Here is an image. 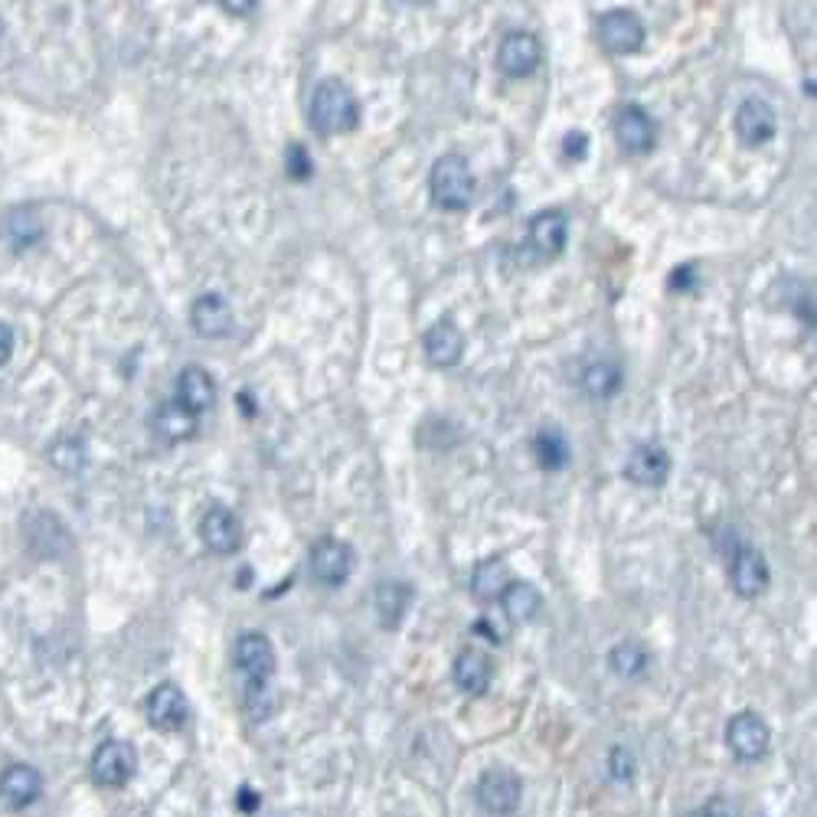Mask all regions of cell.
<instances>
[{
	"label": "cell",
	"instance_id": "6da1fadb",
	"mask_svg": "<svg viewBox=\"0 0 817 817\" xmlns=\"http://www.w3.org/2000/svg\"><path fill=\"white\" fill-rule=\"evenodd\" d=\"M311 125L320 135H347L360 125V102L340 79H324L311 96Z\"/></svg>",
	"mask_w": 817,
	"mask_h": 817
},
{
	"label": "cell",
	"instance_id": "7a4b0ae2",
	"mask_svg": "<svg viewBox=\"0 0 817 817\" xmlns=\"http://www.w3.org/2000/svg\"><path fill=\"white\" fill-rule=\"evenodd\" d=\"M429 190L432 200L442 210H465L475 197V174L472 164L462 154H445L432 164L429 174Z\"/></svg>",
	"mask_w": 817,
	"mask_h": 817
},
{
	"label": "cell",
	"instance_id": "3957f363",
	"mask_svg": "<svg viewBox=\"0 0 817 817\" xmlns=\"http://www.w3.org/2000/svg\"><path fill=\"white\" fill-rule=\"evenodd\" d=\"M475 797L478 807L491 817H511L520 807L524 797V784L511 768H488L481 771L478 784H475Z\"/></svg>",
	"mask_w": 817,
	"mask_h": 817
},
{
	"label": "cell",
	"instance_id": "277c9868",
	"mask_svg": "<svg viewBox=\"0 0 817 817\" xmlns=\"http://www.w3.org/2000/svg\"><path fill=\"white\" fill-rule=\"evenodd\" d=\"M566 239H569V219H566V213L563 210H543V213H537L530 219L524 252L533 255L537 262H553L566 249Z\"/></svg>",
	"mask_w": 817,
	"mask_h": 817
},
{
	"label": "cell",
	"instance_id": "5b68a950",
	"mask_svg": "<svg viewBox=\"0 0 817 817\" xmlns=\"http://www.w3.org/2000/svg\"><path fill=\"white\" fill-rule=\"evenodd\" d=\"M138 755L125 739H105L92 755V778L102 788H125L135 778Z\"/></svg>",
	"mask_w": 817,
	"mask_h": 817
},
{
	"label": "cell",
	"instance_id": "8992f818",
	"mask_svg": "<svg viewBox=\"0 0 817 817\" xmlns=\"http://www.w3.org/2000/svg\"><path fill=\"white\" fill-rule=\"evenodd\" d=\"M726 745H729V752H732L736 758H742V762H758V758L768 752V745H771V729H768V722H765L758 713H752V709L736 713V716L729 719V726H726Z\"/></svg>",
	"mask_w": 817,
	"mask_h": 817
},
{
	"label": "cell",
	"instance_id": "52a82bcc",
	"mask_svg": "<svg viewBox=\"0 0 817 817\" xmlns=\"http://www.w3.org/2000/svg\"><path fill=\"white\" fill-rule=\"evenodd\" d=\"M236 667L249 680V687H268V677L275 674V651L272 641L259 631H249L236 641Z\"/></svg>",
	"mask_w": 817,
	"mask_h": 817
},
{
	"label": "cell",
	"instance_id": "ba28073f",
	"mask_svg": "<svg viewBox=\"0 0 817 817\" xmlns=\"http://www.w3.org/2000/svg\"><path fill=\"white\" fill-rule=\"evenodd\" d=\"M599 40L608 53L631 56L644 47V27L628 11H612L599 21Z\"/></svg>",
	"mask_w": 817,
	"mask_h": 817
},
{
	"label": "cell",
	"instance_id": "9c48e42d",
	"mask_svg": "<svg viewBox=\"0 0 817 817\" xmlns=\"http://www.w3.org/2000/svg\"><path fill=\"white\" fill-rule=\"evenodd\" d=\"M144 713H148V722L154 729L174 732V729H180L187 722V696H184V690L177 683H158L148 693Z\"/></svg>",
	"mask_w": 817,
	"mask_h": 817
},
{
	"label": "cell",
	"instance_id": "30bf717a",
	"mask_svg": "<svg viewBox=\"0 0 817 817\" xmlns=\"http://www.w3.org/2000/svg\"><path fill=\"white\" fill-rule=\"evenodd\" d=\"M40 794H43V775L34 765L17 762V765H8L4 771H0V801H4L8 807L24 810Z\"/></svg>",
	"mask_w": 817,
	"mask_h": 817
},
{
	"label": "cell",
	"instance_id": "8fae6325",
	"mask_svg": "<svg viewBox=\"0 0 817 817\" xmlns=\"http://www.w3.org/2000/svg\"><path fill=\"white\" fill-rule=\"evenodd\" d=\"M615 138H618L621 151H628V154H648L657 144V125H654V118L644 109L628 105L615 118Z\"/></svg>",
	"mask_w": 817,
	"mask_h": 817
},
{
	"label": "cell",
	"instance_id": "7c38bea8",
	"mask_svg": "<svg viewBox=\"0 0 817 817\" xmlns=\"http://www.w3.org/2000/svg\"><path fill=\"white\" fill-rule=\"evenodd\" d=\"M350 569H353V550L347 543L327 537V540H320L311 550V573H314L317 582H324V586H343L347 576H350Z\"/></svg>",
	"mask_w": 817,
	"mask_h": 817
},
{
	"label": "cell",
	"instance_id": "4fadbf2b",
	"mask_svg": "<svg viewBox=\"0 0 817 817\" xmlns=\"http://www.w3.org/2000/svg\"><path fill=\"white\" fill-rule=\"evenodd\" d=\"M778 118L775 109L762 99H749L742 102V109L736 112V135L745 148H762L775 138Z\"/></svg>",
	"mask_w": 817,
	"mask_h": 817
},
{
	"label": "cell",
	"instance_id": "5bb4252c",
	"mask_svg": "<svg viewBox=\"0 0 817 817\" xmlns=\"http://www.w3.org/2000/svg\"><path fill=\"white\" fill-rule=\"evenodd\" d=\"M667 472H670V455L654 442H641L638 449H631V455L625 462V478L631 485H641V488L664 485Z\"/></svg>",
	"mask_w": 817,
	"mask_h": 817
},
{
	"label": "cell",
	"instance_id": "9a60e30c",
	"mask_svg": "<svg viewBox=\"0 0 817 817\" xmlns=\"http://www.w3.org/2000/svg\"><path fill=\"white\" fill-rule=\"evenodd\" d=\"M729 579H732V589L742 599H758L768 589V563H765V556L755 546H739L736 556H732V566H729Z\"/></svg>",
	"mask_w": 817,
	"mask_h": 817
},
{
	"label": "cell",
	"instance_id": "2e32d148",
	"mask_svg": "<svg viewBox=\"0 0 817 817\" xmlns=\"http://www.w3.org/2000/svg\"><path fill=\"white\" fill-rule=\"evenodd\" d=\"M200 537L203 543L219 553V556H232L242 543V527L239 517L229 507H210L200 520Z\"/></svg>",
	"mask_w": 817,
	"mask_h": 817
},
{
	"label": "cell",
	"instance_id": "e0dca14e",
	"mask_svg": "<svg viewBox=\"0 0 817 817\" xmlns=\"http://www.w3.org/2000/svg\"><path fill=\"white\" fill-rule=\"evenodd\" d=\"M540 56H543L540 40H537L533 34L517 30V34H507V37H504V43H501V50H498V66H501V73L520 79V76H530V73L540 66Z\"/></svg>",
	"mask_w": 817,
	"mask_h": 817
},
{
	"label": "cell",
	"instance_id": "ac0fdd59",
	"mask_svg": "<svg viewBox=\"0 0 817 817\" xmlns=\"http://www.w3.org/2000/svg\"><path fill=\"white\" fill-rule=\"evenodd\" d=\"M27 540H30L34 553L43 556V560H56V556L70 553V546H73L70 530L53 514H34L27 520Z\"/></svg>",
	"mask_w": 817,
	"mask_h": 817
},
{
	"label": "cell",
	"instance_id": "d6986e66",
	"mask_svg": "<svg viewBox=\"0 0 817 817\" xmlns=\"http://www.w3.org/2000/svg\"><path fill=\"white\" fill-rule=\"evenodd\" d=\"M190 324L200 337H226L232 330V307L219 294H200L190 307Z\"/></svg>",
	"mask_w": 817,
	"mask_h": 817
},
{
	"label": "cell",
	"instance_id": "ffe728a7",
	"mask_svg": "<svg viewBox=\"0 0 817 817\" xmlns=\"http://www.w3.org/2000/svg\"><path fill=\"white\" fill-rule=\"evenodd\" d=\"M452 677H455V683L465 690V693H472V696H481L488 687H491V677H494V664H491V657L485 654V651H475V648H468V651H462L458 657H455V667H452Z\"/></svg>",
	"mask_w": 817,
	"mask_h": 817
},
{
	"label": "cell",
	"instance_id": "44dd1931",
	"mask_svg": "<svg viewBox=\"0 0 817 817\" xmlns=\"http://www.w3.org/2000/svg\"><path fill=\"white\" fill-rule=\"evenodd\" d=\"M213 399H216V382L203 366H187L177 376V402L187 405L193 416L206 413V409L213 405Z\"/></svg>",
	"mask_w": 817,
	"mask_h": 817
},
{
	"label": "cell",
	"instance_id": "7402d4cb",
	"mask_svg": "<svg viewBox=\"0 0 817 817\" xmlns=\"http://www.w3.org/2000/svg\"><path fill=\"white\" fill-rule=\"evenodd\" d=\"M423 347H426V356L436 366H455L462 360V353H465V337L452 320H439V324H432L426 330Z\"/></svg>",
	"mask_w": 817,
	"mask_h": 817
},
{
	"label": "cell",
	"instance_id": "603a6c76",
	"mask_svg": "<svg viewBox=\"0 0 817 817\" xmlns=\"http://www.w3.org/2000/svg\"><path fill=\"white\" fill-rule=\"evenodd\" d=\"M154 432L164 439V442H187L193 432H197V416L190 413L187 405H180L177 399L174 402H164L158 413H154Z\"/></svg>",
	"mask_w": 817,
	"mask_h": 817
},
{
	"label": "cell",
	"instance_id": "cb8c5ba5",
	"mask_svg": "<svg viewBox=\"0 0 817 817\" xmlns=\"http://www.w3.org/2000/svg\"><path fill=\"white\" fill-rule=\"evenodd\" d=\"M409 602H413V589L402 586V582H382L373 592V608H376V618L382 621V628H395L405 618Z\"/></svg>",
	"mask_w": 817,
	"mask_h": 817
},
{
	"label": "cell",
	"instance_id": "d4e9b609",
	"mask_svg": "<svg viewBox=\"0 0 817 817\" xmlns=\"http://www.w3.org/2000/svg\"><path fill=\"white\" fill-rule=\"evenodd\" d=\"M501 605H504V615L514 621V625H527L540 615V592L530 586V582H507V589L501 592Z\"/></svg>",
	"mask_w": 817,
	"mask_h": 817
},
{
	"label": "cell",
	"instance_id": "484cf974",
	"mask_svg": "<svg viewBox=\"0 0 817 817\" xmlns=\"http://www.w3.org/2000/svg\"><path fill=\"white\" fill-rule=\"evenodd\" d=\"M43 236V219L34 206H21L8 216L4 223V239L14 246V249H30L34 242H40Z\"/></svg>",
	"mask_w": 817,
	"mask_h": 817
},
{
	"label": "cell",
	"instance_id": "4316f807",
	"mask_svg": "<svg viewBox=\"0 0 817 817\" xmlns=\"http://www.w3.org/2000/svg\"><path fill=\"white\" fill-rule=\"evenodd\" d=\"M621 366L618 363H608V360H599V363H589L582 369V389L592 395V399H608L621 389Z\"/></svg>",
	"mask_w": 817,
	"mask_h": 817
},
{
	"label": "cell",
	"instance_id": "83f0119b",
	"mask_svg": "<svg viewBox=\"0 0 817 817\" xmlns=\"http://www.w3.org/2000/svg\"><path fill=\"white\" fill-rule=\"evenodd\" d=\"M504 589H507V563L498 560V556L478 563V569H475V576H472V592H475V599L494 602V599H501Z\"/></svg>",
	"mask_w": 817,
	"mask_h": 817
},
{
	"label": "cell",
	"instance_id": "f1b7e54d",
	"mask_svg": "<svg viewBox=\"0 0 817 817\" xmlns=\"http://www.w3.org/2000/svg\"><path fill=\"white\" fill-rule=\"evenodd\" d=\"M608 664H612V670H615L618 677L638 680V677H644V670H648V651L638 648V644H618V648H612Z\"/></svg>",
	"mask_w": 817,
	"mask_h": 817
},
{
	"label": "cell",
	"instance_id": "f546056e",
	"mask_svg": "<svg viewBox=\"0 0 817 817\" xmlns=\"http://www.w3.org/2000/svg\"><path fill=\"white\" fill-rule=\"evenodd\" d=\"M533 452H537V462L546 468V472H563L569 465V445L563 436L556 432H540L537 442H533Z\"/></svg>",
	"mask_w": 817,
	"mask_h": 817
},
{
	"label": "cell",
	"instance_id": "4dcf8cb0",
	"mask_svg": "<svg viewBox=\"0 0 817 817\" xmlns=\"http://www.w3.org/2000/svg\"><path fill=\"white\" fill-rule=\"evenodd\" d=\"M50 462L63 475H79L86 468V442L83 439H60V442H53Z\"/></svg>",
	"mask_w": 817,
	"mask_h": 817
},
{
	"label": "cell",
	"instance_id": "1f68e13d",
	"mask_svg": "<svg viewBox=\"0 0 817 817\" xmlns=\"http://www.w3.org/2000/svg\"><path fill=\"white\" fill-rule=\"evenodd\" d=\"M634 771H638V762L631 758L628 749H612V752H608V775H612L615 781H631Z\"/></svg>",
	"mask_w": 817,
	"mask_h": 817
},
{
	"label": "cell",
	"instance_id": "d6a6232c",
	"mask_svg": "<svg viewBox=\"0 0 817 817\" xmlns=\"http://www.w3.org/2000/svg\"><path fill=\"white\" fill-rule=\"evenodd\" d=\"M285 167H288V177L291 180H307L311 177V158L304 148H288V158H285Z\"/></svg>",
	"mask_w": 817,
	"mask_h": 817
},
{
	"label": "cell",
	"instance_id": "836d02e7",
	"mask_svg": "<svg viewBox=\"0 0 817 817\" xmlns=\"http://www.w3.org/2000/svg\"><path fill=\"white\" fill-rule=\"evenodd\" d=\"M690 817H739V807L729 797H713L700 810H693Z\"/></svg>",
	"mask_w": 817,
	"mask_h": 817
},
{
	"label": "cell",
	"instance_id": "e575fe53",
	"mask_svg": "<svg viewBox=\"0 0 817 817\" xmlns=\"http://www.w3.org/2000/svg\"><path fill=\"white\" fill-rule=\"evenodd\" d=\"M586 151H589V138H586L582 131H569V135L563 138V154H566L569 161H582Z\"/></svg>",
	"mask_w": 817,
	"mask_h": 817
},
{
	"label": "cell",
	"instance_id": "d590c367",
	"mask_svg": "<svg viewBox=\"0 0 817 817\" xmlns=\"http://www.w3.org/2000/svg\"><path fill=\"white\" fill-rule=\"evenodd\" d=\"M693 281H696V265H680V268H674V275H670V288H674V291H690Z\"/></svg>",
	"mask_w": 817,
	"mask_h": 817
},
{
	"label": "cell",
	"instance_id": "8d00e7d4",
	"mask_svg": "<svg viewBox=\"0 0 817 817\" xmlns=\"http://www.w3.org/2000/svg\"><path fill=\"white\" fill-rule=\"evenodd\" d=\"M14 356V330L8 324H0V366L11 363Z\"/></svg>",
	"mask_w": 817,
	"mask_h": 817
},
{
	"label": "cell",
	"instance_id": "74e56055",
	"mask_svg": "<svg viewBox=\"0 0 817 817\" xmlns=\"http://www.w3.org/2000/svg\"><path fill=\"white\" fill-rule=\"evenodd\" d=\"M236 804H239V810L252 814V810L259 807V794H255L249 784H242V788H239V794H236Z\"/></svg>",
	"mask_w": 817,
	"mask_h": 817
},
{
	"label": "cell",
	"instance_id": "f35d334b",
	"mask_svg": "<svg viewBox=\"0 0 817 817\" xmlns=\"http://www.w3.org/2000/svg\"><path fill=\"white\" fill-rule=\"evenodd\" d=\"M223 11H229V14H252L255 4H223Z\"/></svg>",
	"mask_w": 817,
	"mask_h": 817
},
{
	"label": "cell",
	"instance_id": "ab89813d",
	"mask_svg": "<svg viewBox=\"0 0 817 817\" xmlns=\"http://www.w3.org/2000/svg\"><path fill=\"white\" fill-rule=\"evenodd\" d=\"M0 37H4V21H0Z\"/></svg>",
	"mask_w": 817,
	"mask_h": 817
}]
</instances>
